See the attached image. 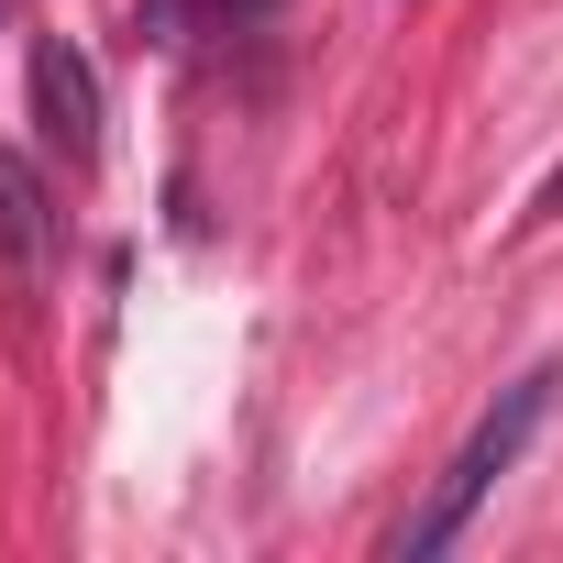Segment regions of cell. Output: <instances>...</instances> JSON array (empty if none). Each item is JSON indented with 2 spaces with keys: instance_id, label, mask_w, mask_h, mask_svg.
Returning <instances> with one entry per match:
<instances>
[{
  "instance_id": "obj_1",
  "label": "cell",
  "mask_w": 563,
  "mask_h": 563,
  "mask_svg": "<svg viewBox=\"0 0 563 563\" xmlns=\"http://www.w3.org/2000/svg\"><path fill=\"white\" fill-rule=\"evenodd\" d=\"M552 398H563V365H530L519 387H497V409L464 431V453H453V464H442V486H431V497L398 519V541H387V552H398V563H431V552H442V541H453V530L486 508V486H497V475L530 453V431L552 420Z\"/></svg>"
},
{
  "instance_id": "obj_3",
  "label": "cell",
  "mask_w": 563,
  "mask_h": 563,
  "mask_svg": "<svg viewBox=\"0 0 563 563\" xmlns=\"http://www.w3.org/2000/svg\"><path fill=\"white\" fill-rule=\"evenodd\" d=\"M0 254H12L23 276L45 265V199H34V166L23 155H0Z\"/></svg>"
},
{
  "instance_id": "obj_2",
  "label": "cell",
  "mask_w": 563,
  "mask_h": 563,
  "mask_svg": "<svg viewBox=\"0 0 563 563\" xmlns=\"http://www.w3.org/2000/svg\"><path fill=\"white\" fill-rule=\"evenodd\" d=\"M34 111H45V144L67 166L100 155V89H89V56L78 45H34Z\"/></svg>"
}]
</instances>
